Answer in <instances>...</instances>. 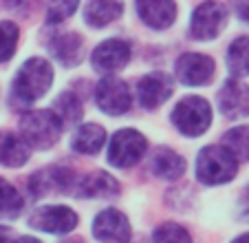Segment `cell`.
I'll use <instances>...</instances> for the list:
<instances>
[{"label":"cell","mask_w":249,"mask_h":243,"mask_svg":"<svg viewBox=\"0 0 249 243\" xmlns=\"http://www.w3.org/2000/svg\"><path fill=\"white\" fill-rule=\"evenodd\" d=\"M18 36L20 31L14 22H0V62H7L14 56Z\"/></svg>","instance_id":"obj_27"},{"label":"cell","mask_w":249,"mask_h":243,"mask_svg":"<svg viewBox=\"0 0 249 243\" xmlns=\"http://www.w3.org/2000/svg\"><path fill=\"white\" fill-rule=\"evenodd\" d=\"M53 113L62 120V124H64V122H71V124H73V122L82 120V104L73 93H62L60 98H57L55 111Z\"/></svg>","instance_id":"obj_25"},{"label":"cell","mask_w":249,"mask_h":243,"mask_svg":"<svg viewBox=\"0 0 249 243\" xmlns=\"http://www.w3.org/2000/svg\"><path fill=\"white\" fill-rule=\"evenodd\" d=\"M80 0H47V20L49 22H62L77 9Z\"/></svg>","instance_id":"obj_28"},{"label":"cell","mask_w":249,"mask_h":243,"mask_svg":"<svg viewBox=\"0 0 249 243\" xmlns=\"http://www.w3.org/2000/svg\"><path fill=\"white\" fill-rule=\"evenodd\" d=\"M146 137L141 133L126 128V131H119L117 135H113L108 146V162L115 168H130L143 157L146 153Z\"/></svg>","instance_id":"obj_5"},{"label":"cell","mask_w":249,"mask_h":243,"mask_svg":"<svg viewBox=\"0 0 249 243\" xmlns=\"http://www.w3.org/2000/svg\"><path fill=\"white\" fill-rule=\"evenodd\" d=\"M5 2L11 7V9H20V7L24 5V0H5Z\"/></svg>","instance_id":"obj_30"},{"label":"cell","mask_w":249,"mask_h":243,"mask_svg":"<svg viewBox=\"0 0 249 243\" xmlns=\"http://www.w3.org/2000/svg\"><path fill=\"white\" fill-rule=\"evenodd\" d=\"M231 243H249V234H243V237H238L236 241H231Z\"/></svg>","instance_id":"obj_33"},{"label":"cell","mask_w":249,"mask_h":243,"mask_svg":"<svg viewBox=\"0 0 249 243\" xmlns=\"http://www.w3.org/2000/svg\"><path fill=\"white\" fill-rule=\"evenodd\" d=\"M22 197L9 182L0 179V217H18L22 212Z\"/></svg>","instance_id":"obj_24"},{"label":"cell","mask_w":249,"mask_h":243,"mask_svg":"<svg viewBox=\"0 0 249 243\" xmlns=\"http://www.w3.org/2000/svg\"><path fill=\"white\" fill-rule=\"evenodd\" d=\"M73 188L77 197H113L119 192V183L104 170H95V173L75 179Z\"/></svg>","instance_id":"obj_16"},{"label":"cell","mask_w":249,"mask_h":243,"mask_svg":"<svg viewBox=\"0 0 249 243\" xmlns=\"http://www.w3.org/2000/svg\"><path fill=\"white\" fill-rule=\"evenodd\" d=\"M75 173H71L69 168H47V170H38V173L31 177L29 186H31V192L36 197H42L47 192H73V186H75Z\"/></svg>","instance_id":"obj_13"},{"label":"cell","mask_w":249,"mask_h":243,"mask_svg":"<svg viewBox=\"0 0 249 243\" xmlns=\"http://www.w3.org/2000/svg\"><path fill=\"white\" fill-rule=\"evenodd\" d=\"M51 53L60 64L64 66H75L82 60V53H84V40H82L80 33H64V36H57L51 42Z\"/></svg>","instance_id":"obj_17"},{"label":"cell","mask_w":249,"mask_h":243,"mask_svg":"<svg viewBox=\"0 0 249 243\" xmlns=\"http://www.w3.org/2000/svg\"><path fill=\"white\" fill-rule=\"evenodd\" d=\"M214 73H216L214 60L203 56V53H183L177 60V78L188 86L207 84L214 78Z\"/></svg>","instance_id":"obj_8"},{"label":"cell","mask_w":249,"mask_h":243,"mask_svg":"<svg viewBox=\"0 0 249 243\" xmlns=\"http://www.w3.org/2000/svg\"><path fill=\"white\" fill-rule=\"evenodd\" d=\"M16 243H40V241H36V239H31V237H22V239H18Z\"/></svg>","instance_id":"obj_32"},{"label":"cell","mask_w":249,"mask_h":243,"mask_svg":"<svg viewBox=\"0 0 249 243\" xmlns=\"http://www.w3.org/2000/svg\"><path fill=\"white\" fill-rule=\"evenodd\" d=\"M104 144H106V133H104V128L97 126V124H84V126L75 133L73 142H71V146L82 155L99 153Z\"/></svg>","instance_id":"obj_21"},{"label":"cell","mask_w":249,"mask_h":243,"mask_svg":"<svg viewBox=\"0 0 249 243\" xmlns=\"http://www.w3.org/2000/svg\"><path fill=\"white\" fill-rule=\"evenodd\" d=\"M124 2L122 0H89L86 5V22L93 27H104L122 16Z\"/></svg>","instance_id":"obj_19"},{"label":"cell","mask_w":249,"mask_h":243,"mask_svg":"<svg viewBox=\"0 0 249 243\" xmlns=\"http://www.w3.org/2000/svg\"><path fill=\"white\" fill-rule=\"evenodd\" d=\"M31 225L51 234H64L77 225V215L66 206H42L31 215Z\"/></svg>","instance_id":"obj_9"},{"label":"cell","mask_w":249,"mask_h":243,"mask_svg":"<svg viewBox=\"0 0 249 243\" xmlns=\"http://www.w3.org/2000/svg\"><path fill=\"white\" fill-rule=\"evenodd\" d=\"M66 243H82V241H66Z\"/></svg>","instance_id":"obj_34"},{"label":"cell","mask_w":249,"mask_h":243,"mask_svg":"<svg viewBox=\"0 0 249 243\" xmlns=\"http://www.w3.org/2000/svg\"><path fill=\"white\" fill-rule=\"evenodd\" d=\"M155 243H192L188 230L179 223H161L155 230Z\"/></svg>","instance_id":"obj_26"},{"label":"cell","mask_w":249,"mask_h":243,"mask_svg":"<svg viewBox=\"0 0 249 243\" xmlns=\"http://www.w3.org/2000/svg\"><path fill=\"white\" fill-rule=\"evenodd\" d=\"M174 126L179 128L183 135L198 137L210 128L212 124V108L203 98H183L172 113Z\"/></svg>","instance_id":"obj_4"},{"label":"cell","mask_w":249,"mask_h":243,"mask_svg":"<svg viewBox=\"0 0 249 243\" xmlns=\"http://www.w3.org/2000/svg\"><path fill=\"white\" fill-rule=\"evenodd\" d=\"M238 16H240V18H243V20H247V22H249V5H245V7H240V11H238Z\"/></svg>","instance_id":"obj_31"},{"label":"cell","mask_w":249,"mask_h":243,"mask_svg":"<svg viewBox=\"0 0 249 243\" xmlns=\"http://www.w3.org/2000/svg\"><path fill=\"white\" fill-rule=\"evenodd\" d=\"M137 11L152 29H168L177 18L174 0H137Z\"/></svg>","instance_id":"obj_15"},{"label":"cell","mask_w":249,"mask_h":243,"mask_svg":"<svg viewBox=\"0 0 249 243\" xmlns=\"http://www.w3.org/2000/svg\"><path fill=\"white\" fill-rule=\"evenodd\" d=\"M130 60V44L124 42V40H106L102 42L90 56V62L97 71H104V73H113V71H119L128 64Z\"/></svg>","instance_id":"obj_11"},{"label":"cell","mask_w":249,"mask_h":243,"mask_svg":"<svg viewBox=\"0 0 249 243\" xmlns=\"http://www.w3.org/2000/svg\"><path fill=\"white\" fill-rule=\"evenodd\" d=\"M227 66L234 75L249 73V36L236 38L227 51Z\"/></svg>","instance_id":"obj_22"},{"label":"cell","mask_w":249,"mask_h":243,"mask_svg":"<svg viewBox=\"0 0 249 243\" xmlns=\"http://www.w3.org/2000/svg\"><path fill=\"white\" fill-rule=\"evenodd\" d=\"M152 170L159 175L161 179H179L185 170V159L181 155H177L170 148H159L152 157Z\"/></svg>","instance_id":"obj_20"},{"label":"cell","mask_w":249,"mask_h":243,"mask_svg":"<svg viewBox=\"0 0 249 243\" xmlns=\"http://www.w3.org/2000/svg\"><path fill=\"white\" fill-rule=\"evenodd\" d=\"M29 144L24 142L22 135L16 133H0V164L18 168L27 164L29 159Z\"/></svg>","instance_id":"obj_18"},{"label":"cell","mask_w":249,"mask_h":243,"mask_svg":"<svg viewBox=\"0 0 249 243\" xmlns=\"http://www.w3.org/2000/svg\"><path fill=\"white\" fill-rule=\"evenodd\" d=\"M9 237H11V230L0 225V243H9Z\"/></svg>","instance_id":"obj_29"},{"label":"cell","mask_w":249,"mask_h":243,"mask_svg":"<svg viewBox=\"0 0 249 243\" xmlns=\"http://www.w3.org/2000/svg\"><path fill=\"white\" fill-rule=\"evenodd\" d=\"M62 131V120L53 111H33L20 120L24 142L36 148H51Z\"/></svg>","instance_id":"obj_3"},{"label":"cell","mask_w":249,"mask_h":243,"mask_svg":"<svg viewBox=\"0 0 249 243\" xmlns=\"http://www.w3.org/2000/svg\"><path fill=\"white\" fill-rule=\"evenodd\" d=\"M53 82V66L42 58H31L22 64L14 82V100L20 104H33L42 98Z\"/></svg>","instance_id":"obj_1"},{"label":"cell","mask_w":249,"mask_h":243,"mask_svg":"<svg viewBox=\"0 0 249 243\" xmlns=\"http://www.w3.org/2000/svg\"><path fill=\"white\" fill-rule=\"evenodd\" d=\"M227 20V9L221 2L207 0L192 14V36L198 40H212L223 31Z\"/></svg>","instance_id":"obj_7"},{"label":"cell","mask_w":249,"mask_h":243,"mask_svg":"<svg viewBox=\"0 0 249 243\" xmlns=\"http://www.w3.org/2000/svg\"><path fill=\"white\" fill-rule=\"evenodd\" d=\"M238 162L223 146H207L196 157V177L203 183H225L236 175Z\"/></svg>","instance_id":"obj_2"},{"label":"cell","mask_w":249,"mask_h":243,"mask_svg":"<svg viewBox=\"0 0 249 243\" xmlns=\"http://www.w3.org/2000/svg\"><path fill=\"white\" fill-rule=\"evenodd\" d=\"M218 106H221L223 115L230 120H240V117L249 115V86L238 82V80H230L218 93Z\"/></svg>","instance_id":"obj_14"},{"label":"cell","mask_w":249,"mask_h":243,"mask_svg":"<svg viewBox=\"0 0 249 243\" xmlns=\"http://www.w3.org/2000/svg\"><path fill=\"white\" fill-rule=\"evenodd\" d=\"M223 148L231 153L236 162H249V126L231 128L225 137H223Z\"/></svg>","instance_id":"obj_23"},{"label":"cell","mask_w":249,"mask_h":243,"mask_svg":"<svg viewBox=\"0 0 249 243\" xmlns=\"http://www.w3.org/2000/svg\"><path fill=\"white\" fill-rule=\"evenodd\" d=\"M95 100L99 108L108 115H124L130 108V91L126 82L119 78H104L95 86Z\"/></svg>","instance_id":"obj_6"},{"label":"cell","mask_w":249,"mask_h":243,"mask_svg":"<svg viewBox=\"0 0 249 243\" xmlns=\"http://www.w3.org/2000/svg\"><path fill=\"white\" fill-rule=\"evenodd\" d=\"M93 237L104 243H126L130 239V225H128L126 215L115 210V208L102 210L95 217Z\"/></svg>","instance_id":"obj_10"},{"label":"cell","mask_w":249,"mask_h":243,"mask_svg":"<svg viewBox=\"0 0 249 243\" xmlns=\"http://www.w3.org/2000/svg\"><path fill=\"white\" fill-rule=\"evenodd\" d=\"M174 84L172 80L168 78L161 71L155 73H148L139 80V86H137V93H139V104L143 108H157L165 102V100L172 95Z\"/></svg>","instance_id":"obj_12"}]
</instances>
